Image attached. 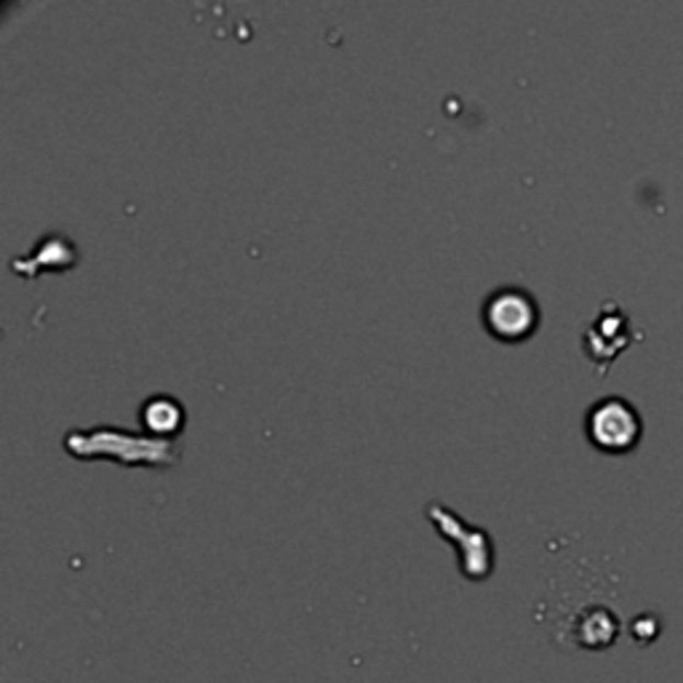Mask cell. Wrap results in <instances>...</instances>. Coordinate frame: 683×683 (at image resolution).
<instances>
[{
    "mask_svg": "<svg viewBox=\"0 0 683 683\" xmlns=\"http://www.w3.org/2000/svg\"><path fill=\"white\" fill-rule=\"evenodd\" d=\"M584 433L599 452L627 454L644 435L641 411L623 396H606L584 414Z\"/></svg>",
    "mask_w": 683,
    "mask_h": 683,
    "instance_id": "1",
    "label": "cell"
},
{
    "mask_svg": "<svg viewBox=\"0 0 683 683\" xmlns=\"http://www.w3.org/2000/svg\"><path fill=\"white\" fill-rule=\"evenodd\" d=\"M483 326L502 342H521L539 326V305L521 286H502L483 301Z\"/></svg>",
    "mask_w": 683,
    "mask_h": 683,
    "instance_id": "2",
    "label": "cell"
},
{
    "mask_svg": "<svg viewBox=\"0 0 683 683\" xmlns=\"http://www.w3.org/2000/svg\"><path fill=\"white\" fill-rule=\"evenodd\" d=\"M641 337L644 334L636 331V326H633L630 316H627L623 307L614 299H608L603 301L595 321L584 329L582 348L584 353H588V358L593 361L601 372H606L614 363V358H617L625 348H630L633 342L641 340Z\"/></svg>",
    "mask_w": 683,
    "mask_h": 683,
    "instance_id": "3",
    "label": "cell"
},
{
    "mask_svg": "<svg viewBox=\"0 0 683 683\" xmlns=\"http://www.w3.org/2000/svg\"><path fill=\"white\" fill-rule=\"evenodd\" d=\"M184 422V411L177 398L152 396L141 406V424L152 433H177Z\"/></svg>",
    "mask_w": 683,
    "mask_h": 683,
    "instance_id": "4",
    "label": "cell"
}]
</instances>
